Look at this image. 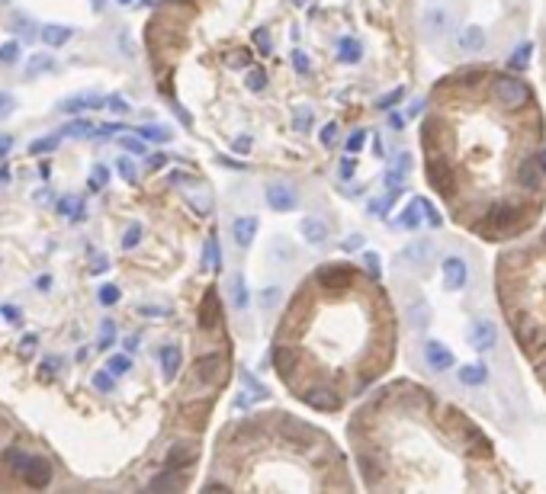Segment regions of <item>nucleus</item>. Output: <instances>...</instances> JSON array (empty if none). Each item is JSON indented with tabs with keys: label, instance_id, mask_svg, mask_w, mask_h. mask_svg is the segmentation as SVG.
<instances>
[{
	"label": "nucleus",
	"instance_id": "1",
	"mask_svg": "<svg viewBox=\"0 0 546 494\" xmlns=\"http://www.w3.org/2000/svg\"><path fill=\"white\" fill-rule=\"evenodd\" d=\"M396 360V311L379 277L325 260L302 277L280 311L270 366L280 386L318 414H338Z\"/></svg>",
	"mask_w": 546,
	"mask_h": 494
},
{
	"label": "nucleus",
	"instance_id": "2",
	"mask_svg": "<svg viewBox=\"0 0 546 494\" xmlns=\"http://www.w3.org/2000/svg\"><path fill=\"white\" fill-rule=\"evenodd\" d=\"M203 491H354L348 459L321 427L270 408L218 427Z\"/></svg>",
	"mask_w": 546,
	"mask_h": 494
},
{
	"label": "nucleus",
	"instance_id": "3",
	"mask_svg": "<svg viewBox=\"0 0 546 494\" xmlns=\"http://www.w3.org/2000/svg\"><path fill=\"white\" fill-rule=\"evenodd\" d=\"M65 465L0 401V491H68Z\"/></svg>",
	"mask_w": 546,
	"mask_h": 494
},
{
	"label": "nucleus",
	"instance_id": "4",
	"mask_svg": "<svg viewBox=\"0 0 546 494\" xmlns=\"http://www.w3.org/2000/svg\"><path fill=\"white\" fill-rule=\"evenodd\" d=\"M486 87L488 97L495 99L501 109H524L530 103V87H527L521 78H508V74H486Z\"/></svg>",
	"mask_w": 546,
	"mask_h": 494
},
{
	"label": "nucleus",
	"instance_id": "5",
	"mask_svg": "<svg viewBox=\"0 0 546 494\" xmlns=\"http://www.w3.org/2000/svg\"><path fill=\"white\" fill-rule=\"evenodd\" d=\"M453 30H457V10L450 7L447 0L424 3V10H421V32L427 36V42L447 39Z\"/></svg>",
	"mask_w": 546,
	"mask_h": 494
},
{
	"label": "nucleus",
	"instance_id": "6",
	"mask_svg": "<svg viewBox=\"0 0 546 494\" xmlns=\"http://www.w3.org/2000/svg\"><path fill=\"white\" fill-rule=\"evenodd\" d=\"M466 340H469L473 350H479V353H492V350H498L501 334H498V325L488 315H476L466 327Z\"/></svg>",
	"mask_w": 546,
	"mask_h": 494
},
{
	"label": "nucleus",
	"instance_id": "7",
	"mask_svg": "<svg viewBox=\"0 0 546 494\" xmlns=\"http://www.w3.org/2000/svg\"><path fill=\"white\" fill-rule=\"evenodd\" d=\"M434 254H437V244L431 241V237H415L411 244H405L402 250H398L396 263L398 267H405V270H421L434 260Z\"/></svg>",
	"mask_w": 546,
	"mask_h": 494
},
{
	"label": "nucleus",
	"instance_id": "8",
	"mask_svg": "<svg viewBox=\"0 0 546 494\" xmlns=\"http://www.w3.org/2000/svg\"><path fill=\"white\" fill-rule=\"evenodd\" d=\"M264 199H267V206L273 212H293L299 206V193L293 183H270L264 189Z\"/></svg>",
	"mask_w": 546,
	"mask_h": 494
},
{
	"label": "nucleus",
	"instance_id": "9",
	"mask_svg": "<svg viewBox=\"0 0 546 494\" xmlns=\"http://www.w3.org/2000/svg\"><path fill=\"white\" fill-rule=\"evenodd\" d=\"M440 273H444V286L450 292H459V289L469 283V263L459 254H450L444 263H440Z\"/></svg>",
	"mask_w": 546,
	"mask_h": 494
},
{
	"label": "nucleus",
	"instance_id": "10",
	"mask_svg": "<svg viewBox=\"0 0 546 494\" xmlns=\"http://www.w3.org/2000/svg\"><path fill=\"white\" fill-rule=\"evenodd\" d=\"M421 353H424V363L431 373H447L450 366H453V353H450L440 340H431V337H427L424 344H421Z\"/></svg>",
	"mask_w": 546,
	"mask_h": 494
},
{
	"label": "nucleus",
	"instance_id": "11",
	"mask_svg": "<svg viewBox=\"0 0 546 494\" xmlns=\"http://www.w3.org/2000/svg\"><path fill=\"white\" fill-rule=\"evenodd\" d=\"M103 99L100 93H74V97H65L58 103V113L65 116H78V113H90V109H100L103 106Z\"/></svg>",
	"mask_w": 546,
	"mask_h": 494
},
{
	"label": "nucleus",
	"instance_id": "12",
	"mask_svg": "<svg viewBox=\"0 0 546 494\" xmlns=\"http://www.w3.org/2000/svg\"><path fill=\"white\" fill-rule=\"evenodd\" d=\"M457 45H459V51H466V55H482V51L488 49V32L482 30V26H466V30H459Z\"/></svg>",
	"mask_w": 546,
	"mask_h": 494
},
{
	"label": "nucleus",
	"instance_id": "13",
	"mask_svg": "<svg viewBox=\"0 0 546 494\" xmlns=\"http://www.w3.org/2000/svg\"><path fill=\"white\" fill-rule=\"evenodd\" d=\"M299 231H302V237H306L312 247H325L328 237H331V228H328L318 215H306V218H302V222H299Z\"/></svg>",
	"mask_w": 546,
	"mask_h": 494
},
{
	"label": "nucleus",
	"instance_id": "14",
	"mask_svg": "<svg viewBox=\"0 0 546 494\" xmlns=\"http://www.w3.org/2000/svg\"><path fill=\"white\" fill-rule=\"evenodd\" d=\"M258 231H260V218H254V215H238L231 222V237L238 241V247H251V241L258 237Z\"/></svg>",
	"mask_w": 546,
	"mask_h": 494
},
{
	"label": "nucleus",
	"instance_id": "15",
	"mask_svg": "<svg viewBox=\"0 0 546 494\" xmlns=\"http://www.w3.org/2000/svg\"><path fill=\"white\" fill-rule=\"evenodd\" d=\"M39 39L45 42V45H52V49H58V45L74 39V30H71V26H61V23H49V26L39 30Z\"/></svg>",
	"mask_w": 546,
	"mask_h": 494
},
{
	"label": "nucleus",
	"instance_id": "16",
	"mask_svg": "<svg viewBox=\"0 0 546 494\" xmlns=\"http://www.w3.org/2000/svg\"><path fill=\"white\" fill-rule=\"evenodd\" d=\"M459 382L469 388H479V386H486L488 382V366L486 363H466V366H459Z\"/></svg>",
	"mask_w": 546,
	"mask_h": 494
},
{
	"label": "nucleus",
	"instance_id": "17",
	"mask_svg": "<svg viewBox=\"0 0 546 494\" xmlns=\"http://www.w3.org/2000/svg\"><path fill=\"white\" fill-rule=\"evenodd\" d=\"M229 286H231V305H235V311H244L248 308V286H244V273H231L229 279Z\"/></svg>",
	"mask_w": 546,
	"mask_h": 494
},
{
	"label": "nucleus",
	"instance_id": "18",
	"mask_svg": "<svg viewBox=\"0 0 546 494\" xmlns=\"http://www.w3.org/2000/svg\"><path fill=\"white\" fill-rule=\"evenodd\" d=\"M267 254L273 263H286V260H296V247H293V241H286V237H273Z\"/></svg>",
	"mask_w": 546,
	"mask_h": 494
},
{
	"label": "nucleus",
	"instance_id": "19",
	"mask_svg": "<svg viewBox=\"0 0 546 494\" xmlns=\"http://www.w3.org/2000/svg\"><path fill=\"white\" fill-rule=\"evenodd\" d=\"M55 71V58L52 55H30V64H26V80H36L42 74Z\"/></svg>",
	"mask_w": 546,
	"mask_h": 494
},
{
	"label": "nucleus",
	"instance_id": "20",
	"mask_svg": "<svg viewBox=\"0 0 546 494\" xmlns=\"http://www.w3.org/2000/svg\"><path fill=\"white\" fill-rule=\"evenodd\" d=\"M13 30H16V36L20 39H39V26H36V20L32 16H26V13H13Z\"/></svg>",
	"mask_w": 546,
	"mask_h": 494
},
{
	"label": "nucleus",
	"instance_id": "21",
	"mask_svg": "<svg viewBox=\"0 0 546 494\" xmlns=\"http://www.w3.org/2000/svg\"><path fill=\"white\" fill-rule=\"evenodd\" d=\"M421 218H424V199L418 196L408 202L405 209V215H402V228H408V231H415L418 225H421Z\"/></svg>",
	"mask_w": 546,
	"mask_h": 494
},
{
	"label": "nucleus",
	"instance_id": "22",
	"mask_svg": "<svg viewBox=\"0 0 546 494\" xmlns=\"http://www.w3.org/2000/svg\"><path fill=\"white\" fill-rule=\"evenodd\" d=\"M203 267H206V270H218V267H222V254H218L216 231H209V241H206V247H203Z\"/></svg>",
	"mask_w": 546,
	"mask_h": 494
},
{
	"label": "nucleus",
	"instance_id": "23",
	"mask_svg": "<svg viewBox=\"0 0 546 494\" xmlns=\"http://www.w3.org/2000/svg\"><path fill=\"white\" fill-rule=\"evenodd\" d=\"M55 212H61V215H68V218H74V222H80V218H84V199H78V196L58 199Z\"/></svg>",
	"mask_w": 546,
	"mask_h": 494
},
{
	"label": "nucleus",
	"instance_id": "24",
	"mask_svg": "<svg viewBox=\"0 0 546 494\" xmlns=\"http://www.w3.org/2000/svg\"><path fill=\"white\" fill-rule=\"evenodd\" d=\"M427 321H431V308H427V302H411V308H408V325L411 327H427Z\"/></svg>",
	"mask_w": 546,
	"mask_h": 494
},
{
	"label": "nucleus",
	"instance_id": "25",
	"mask_svg": "<svg viewBox=\"0 0 546 494\" xmlns=\"http://www.w3.org/2000/svg\"><path fill=\"white\" fill-rule=\"evenodd\" d=\"M139 135L145 141H161V145H164V141H170L174 139V132L168 129V126H141L139 129Z\"/></svg>",
	"mask_w": 546,
	"mask_h": 494
},
{
	"label": "nucleus",
	"instance_id": "26",
	"mask_svg": "<svg viewBox=\"0 0 546 494\" xmlns=\"http://www.w3.org/2000/svg\"><path fill=\"white\" fill-rule=\"evenodd\" d=\"M132 369V356H109L106 360V373L109 376H126V373H129Z\"/></svg>",
	"mask_w": 546,
	"mask_h": 494
},
{
	"label": "nucleus",
	"instance_id": "27",
	"mask_svg": "<svg viewBox=\"0 0 546 494\" xmlns=\"http://www.w3.org/2000/svg\"><path fill=\"white\" fill-rule=\"evenodd\" d=\"M338 135H341V122L338 119H328L325 126H321V145H325V148H334V141H338Z\"/></svg>",
	"mask_w": 546,
	"mask_h": 494
},
{
	"label": "nucleus",
	"instance_id": "28",
	"mask_svg": "<svg viewBox=\"0 0 546 494\" xmlns=\"http://www.w3.org/2000/svg\"><path fill=\"white\" fill-rule=\"evenodd\" d=\"M280 298H283V289L280 286H267L260 292V311H273L280 305Z\"/></svg>",
	"mask_w": 546,
	"mask_h": 494
},
{
	"label": "nucleus",
	"instance_id": "29",
	"mask_svg": "<svg viewBox=\"0 0 546 494\" xmlns=\"http://www.w3.org/2000/svg\"><path fill=\"white\" fill-rule=\"evenodd\" d=\"M93 132H97L93 122H71V126L61 129V135H71V139H87V135H93Z\"/></svg>",
	"mask_w": 546,
	"mask_h": 494
},
{
	"label": "nucleus",
	"instance_id": "30",
	"mask_svg": "<svg viewBox=\"0 0 546 494\" xmlns=\"http://www.w3.org/2000/svg\"><path fill=\"white\" fill-rule=\"evenodd\" d=\"M16 61H20V42H3V45H0V64L13 68Z\"/></svg>",
	"mask_w": 546,
	"mask_h": 494
},
{
	"label": "nucleus",
	"instance_id": "31",
	"mask_svg": "<svg viewBox=\"0 0 546 494\" xmlns=\"http://www.w3.org/2000/svg\"><path fill=\"white\" fill-rule=\"evenodd\" d=\"M405 174H408V170H402V167L386 170V187H389V193H392V196H396L398 189H405Z\"/></svg>",
	"mask_w": 546,
	"mask_h": 494
},
{
	"label": "nucleus",
	"instance_id": "32",
	"mask_svg": "<svg viewBox=\"0 0 546 494\" xmlns=\"http://www.w3.org/2000/svg\"><path fill=\"white\" fill-rule=\"evenodd\" d=\"M116 170H120V177L126 180L129 187L135 183V180H139V167H135V164H132L129 158H120V161H116Z\"/></svg>",
	"mask_w": 546,
	"mask_h": 494
},
{
	"label": "nucleus",
	"instance_id": "33",
	"mask_svg": "<svg viewBox=\"0 0 546 494\" xmlns=\"http://www.w3.org/2000/svg\"><path fill=\"white\" fill-rule=\"evenodd\" d=\"M58 141H61V135H49V139L32 141V145H30V154H32V158H36V154H45V151H55V148H58Z\"/></svg>",
	"mask_w": 546,
	"mask_h": 494
},
{
	"label": "nucleus",
	"instance_id": "34",
	"mask_svg": "<svg viewBox=\"0 0 546 494\" xmlns=\"http://www.w3.org/2000/svg\"><path fill=\"white\" fill-rule=\"evenodd\" d=\"M113 344H116V325H113V321H103V325H100V346L106 350V346H113Z\"/></svg>",
	"mask_w": 546,
	"mask_h": 494
},
{
	"label": "nucleus",
	"instance_id": "35",
	"mask_svg": "<svg viewBox=\"0 0 546 494\" xmlns=\"http://www.w3.org/2000/svg\"><path fill=\"white\" fill-rule=\"evenodd\" d=\"M100 302H103V305H116V302H120L122 298V289L120 286H100Z\"/></svg>",
	"mask_w": 546,
	"mask_h": 494
},
{
	"label": "nucleus",
	"instance_id": "36",
	"mask_svg": "<svg viewBox=\"0 0 546 494\" xmlns=\"http://www.w3.org/2000/svg\"><path fill=\"white\" fill-rule=\"evenodd\" d=\"M103 106H106L109 113H116V116H126V113H132V106L122 97H106V99H103Z\"/></svg>",
	"mask_w": 546,
	"mask_h": 494
},
{
	"label": "nucleus",
	"instance_id": "37",
	"mask_svg": "<svg viewBox=\"0 0 546 494\" xmlns=\"http://www.w3.org/2000/svg\"><path fill=\"white\" fill-rule=\"evenodd\" d=\"M90 187H93V189L109 187V170L103 167V164H97V167H93V174H90Z\"/></svg>",
	"mask_w": 546,
	"mask_h": 494
},
{
	"label": "nucleus",
	"instance_id": "38",
	"mask_svg": "<svg viewBox=\"0 0 546 494\" xmlns=\"http://www.w3.org/2000/svg\"><path fill=\"white\" fill-rule=\"evenodd\" d=\"M139 241H141V222H132L129 231H126V237H122V247H126V250H132Z\"/></svg>",
	"mask_w": 546,
	"mask_h": 494
},
{
	"label": "nucleus",
	"instance_id": "39",
	"mask_svg": "<svg viewBox=\"0 0 546 494\" xmlns=\"http://www.w3.org/2000/svg\"><path fill=\"white\" fill-rule=\"evenodd\" d=\"M402 97H405V87H396L392 93H386V97H379V99H376V109H392Z\"/></svg>",
	"mask_w": 546,
	"mask_h": 494
},
{
	"label": "nucleus",
	"instance_id": "40",
	"mask_svg": "<svg viewBox=\"0 0 546 494\" xmlns=\"http://www.w3.org/2000/svg\"><path fill=\"white\" fill-rule=\"evenodd\" d=\"M363 145H367V132L357 129V132H354V135L348 139V151H350V154H357V151L363 148Z\"/></svg>",
	"mask_w": 546,
	"mask_h": 494
},
{
	"label": "nucleus",
	"instance_id": "41",
	"mask_svg": "<svg viewBox=\"0 0 546 494\" xmlns=\"http://www.w3.org/2000/svg\"><path fill=\"white\" fill-rule=\"evenodd\" d=\"M13 109H16V99H13L10 93H3V90H0V119H7Z\"/></svg>",
	"mask_w": 546,
	"mask_h": 494
},
{
	"label": "nucleus",
	"instance_id": "42",
	"mask_svg": "<svg viewBox=\"0 0 546 494\" xmlns=\"http://www.w3.org/2000/svg\"><path fill=\"white\" fill-rule=\"evenodd\" d=\"M0 315L7 318V325H20V308L16 305H3L0 308Z\"/></svg>",
	"mask_w": 546,
	"mask_h": 494
},
{
	"label": "nucleus",
	"instance_id": "43",
	"mask_svg": "<svg viewBox=\"0 0 546 494\" xmlns=\"http://www.w3.org/2000/svg\"><path fill=\"white\" fill-rule=\"evenodd\" d=\"M120 145L126 151H132V154H141V151H145V145H141L139 139H120Z\"/></svg>",
	"mask_w": 546,
	"mask_h": 494
},
{
	"label": "nucleus",
	"instance_id": "44",
	"mask_svg": "<svg viewBox=\"0 0 546 494\" xmlns=\"http://www.w3.org/2000/svg\"><path fill=\"white\" fill-rule=\"evenodd\" d=\"M354 167H357V161H354V158H344V161H341V170H338L341 180H348L350 174H354Z\"/></svg>",
	"mask_w": 546,
	"mask_h": 494
},
{
	"label": "nucleus",
	"instance_id": "45",
	"mask_svg": "<svg viewBox=\"0 0 546 494\" xmlns=\"http://www.w3.org/2000/svg\"><path fill=\"white\" fill-rule=\"evenodd\" d=\"M13 151V135H0V161Z\"/></svg>",
	"mask_w": 546,
	"mask_h": 494
},
{
	"label": "nucleus",
	"instance_id": "46",
	"mask_svg": "<svg viewBox=\"0 0 546 494\" xmlns=\"http://www.w3.org/2000/svg\"><path fill=\"white\" fill-rule=\"evenodd\" d=\"M363 263H367V270L373 273V277H379V257L376 254H363Z\"/></svg>",
	"mask_w": 546,
	"mask_h": 494
},
{
	"label": "nucleus",
	"instance_id": "47",
	"mask_svg": "<svg viewBox=\"0 0 546 494\" xmlns=\"http://www.w3.org/2000/svg\"><path fill=\"white\" fill-rule=\"evenodd\" d=\"M168 161H170L168 154H155V158H148V170H161Z\"/></svg>",
	"mask_w": 546,
	"mask_h": 494
},
{
	"label": "nucleus",
	"instance_id": "48",
	"mask_svg": "<svg viewBox=\"0 0 546 494\" xmlns=\"http://www.w3.org/2000/svg\"><path fill=\"white\" fill-rule=\"evenodd\" d=\"M527 55H530V45H524V49L517 51V55H514V61H511V64H514V68H524V64H527Z\"/></svg>",
	"mask_w": 546,
	"mask_h": 494
},
{
	"label": "nucleus",
	"instance_id": "49",
	"mask_svg": "<svg viewBox=\"0 0 546 494\" xmlns=\"http://www.w3.org/2000/svg\"><path fill=\"white\" fill-rule=\"evenodd\" d=\"M93 3H97V7H93V10H103V3H106V0H93Z\"/></svg>",
	"mask_w": 546,
	"mask_h": 494
},
{
	"label": "nucleus",
	"instance_id": "50",
	"mask_svg": "<svg viewBox=\"0 0 546 494\" xmlns=\"http://www.w3.org/2000/svg\"><path fill=\"white\" fill-rule=\"evenodd\" d=\"M0 183H7V170H3V174H0Z\"/></svg>",
	"mask_w": 546,
	"mask_h": 494
},
{
	"label": "nucleus",
	"instance_id": "51",
	"mask_svg": "<svg viewBox=\"0 0 546 494\" xmlns=\"http://www.w3.org/2000/svg\"><path fill=\"white\" fill-rule=\"evenodd\" d=\"M120 3H135V0H120Z\"/></svg>",
	"mask_w": 546,
	"mask_h": 494
},
{
	"label": "nucleus",
	"instance_id": "52",
	"mask_svg": "<svg viewBox=\"0 0 546 494\" xmlns=\"http://www.w3.org/2000/svg\"><path fill=\"white\" fill-rule=\"evenodd\" d=\"M540 164H543V170H546V158H543V161H540Z\"/></svg>",
	"mask_w": 546,
	"mask_h": 494
},
{
	"label": "nucleus",
	"instance_id": "53",
	"mask_svg": "<svg viewBox=\"0 0 546 494\" xmlns=\"http://www.w3.org/2000/svg\"><path fill=\"white\" fill-rule=\"evenodd\" d=\"M0 3H7V0H0Z\"/></svg>",
	"mask_w": 546,
	"mask_h": 494
}]
</instances>
